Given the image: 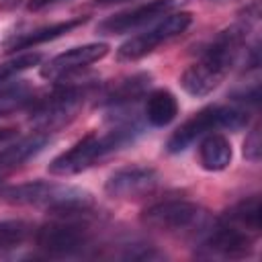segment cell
<instances>
[{"label":"cell","instance_id":"obj_21","mask_svg":"<svg viewBox=\"0 0 262 262\" xmlns=\"http://www.w3.org/2000/svg\"><path fill=\"white\" fill-rule=\"evenodd\" d=\"M41 59H43V55L37 53V51H33V53H20V55H16V57H12V59L0 63V86L6 84V82H10V80H12L14 76H18L20 72H25V70L37 66Z\"/></svg>","mask_w":262,"mask_h":262},{"label":"cell","instance_id":"obj_16","mask_svg":"<svg viewBox=\"0 0 262 262\" xmlns=\"http://www.w3.org/2000/svg\"><path fill=\"white\" fill-rule=\"evenodd\" d=\"M221 219L250 235H258L260 233V196L254 194L235 203L223 213Z\"/></svg>","mask_w":262,"mask_h":262},{"label":"cell","instance_id":"obj_25","mask_svg":"<svg viewBox=\"0 0 262 262\" xmlns=\"http://www.w3.org/2000/svg\"><path fill=\"white\" fill-rule=\"evenodd\" d=\"M8 135H12V133H10V129H4V131H0V139H4V137H8Z\"/></svg>","mask_w":262,"mask_h":262},{"label":"cell","instance_id":"obj_23","mask_svg":"<svg viewBox=\"0 0 262 262\" xmlns=\"http://www.w3.org/2000/svg\"><path fill=\"white\" fill-rule=\"evenodd\" d=\"M55 2H59V0H31L29 2V10H41V8H45L49 4H55Z\"/></svg>","mask_w":262,"mask_h":262},{"label":"cell","instance_id":"obj_14","mask_svg":"<svg viewBox=\"0 0 262 262\" xmlns=\"http://www.w3.org/2000/svg\"><path fill=\"white\" fill-rule=\"evenodd\" d=\"M233 151H231V143L225 135L211 131L207 135H203V141L199 145V162L201 168L207 172H221L231 164Z\"/></svg>","mask_w":262,"mask_h":262},{"label":"cell","instance_id":"obj_6","mask_svg":"<svg viewBox=\"0 0 262 262\" xmlns=\"http://www.w3.org/2000/svg\"><path fill=\"white\" fill-rule=\"evenodd\" d=\"M86 86H61L33 106L31 125L41 133H51L68 125L84 104Z\"/></svg>","mask_w":262,"mask_h":262},{"label":"cell","instance_id":"obj_18","mask_svg":"<svg viewBox=\"0 0 262 262\" xmlns=\"http://www.w3.org/2000/svg\"><path fill=\"white\" fill-rule=\"evenodd\" d=\"M47 143H49V135L37 131L33 135L8 145L6 149L0 151V168H16V166L25 164L33 156H37Z\"/></svg>","mask_w":262,"mask_h":262},{"label":"cell","instance_id":"obj_13","mask_svg":"<svg viewBox=\"0 0 262 262\" xmlns=\"http://www.w3.org/2000/svg\"><path fill=\"white\" fill-rule=\"evenodd\" d=\"M82 23H86V16H76V18H70V20H61V23H53V25H45V27H39L35 31H29V33H20L18 37H12L4 43V51H16V49H31L35 45H41V43H47L51 39H57L66 33H70L72 29L80 27Z\"/></svg>","mask_w":262,"mask_h":262},{"label":"cell","instance_id":"obj_19","mask_svg":"<svg viewBox=\"0 0 262 262\" xmlns=\"http://www.w3.org/2000/svg\"><path fill=\"white\" fill-rule=\"evenodd\" d=\"M31 102H33V86L27 80H16L0 88V117L20 111Z\"/></svg>","mask_w":262,"mask_h":262},{"label":"cell","instance_id":"obj_24","mask_svg":"<svg viewBox=\"0 0 262 262\" xmlns=\"http://www.w3.org/2000/svg\"><path fill=\"white\" fill-rule=\"evenodd\" d=\"M23 0H0V6L2 8H14V6H18Z\"/></svg>","mask_w":262,"mask_h":262},{"label":"cell","instance_id":"obj_2","mask_svg":"<svg viewBox=\"0 0 262 262\" xmlns=\"http://www.w3.org/2000/svg\"><path fill=\"white\" fill-rule=\"evenodd\" d=\"M0 203L39 207L53 215H88L94 207V196L80 186L33 180L0 188Z\"/></svg>","mask_w":262,"mask_h":262},{"label":"cell","instance_id":"obj_7","mask_svg":"<svg viewBox=\"0 0 262 262\" xmlns=\"http://www.w3.org/2000/svg\"><path fill=\"white\" fill-rule=\"evenodd\" d=\"M254 239L256 235H250L225 223L221 217L219 219L213 217L211 225L196 239V248H199L196 254L203 258H223V260L246 258L254 250Z\"/></svg>","mask_w":262,"mask_h":262},{"label":"cell","instance_id":"obj_26","mask_svg":"<svg viewBox=\"0 0 262 262\" xmlns=\"http://www.w3.org/2000/svg\"><path fill=\"white\" fill-rule=\"evenodd\" d=\"M209 2H215V4H223V2H231V0H209Z\"/></svg>","mask_w":262,"mask_h":262},{"label":"cell","instance_id":"obj_12","mask_svg":"<svg viewBox=\"0 0 262 262\" xmlns=\"http://www.w3.org/2000/svg\"><path fill=\"white\" fill-rule=\"evenodd\" d=\"M178 0H149L145 4H139L135 8H129L125 12L113 14L108 18H104L102 23H98L96 31L100 35H121V33H129L158 16L168 14Z\"/></svg>","mask_w":262,"mask_h":262},{"label":"cell","instance_id":"obj_15","mask_svg":"<svg viewBox=\"0 0 262 262\" xmlns=\"http://www.w3.org/2000/svg\"><path fill=\"white\" fill-rule=\"evenodd\" d=\"M151 82V74L147 72H139L133 76H127L119 82H115L102 96L100 104L102 106H121V104H131L137 98H141Z\"/></svg>","mask_w":262,"mask_h":262},{"label":"cell","instance_id":"obj_27","mask_svg":"<svg viewBox=\"0 0 262 262\" xmlns=\"http://www.w3.org/2000/svg\"><path fill=\"white\" fill-rule=\"evenodd\" d=\"M98 2H102V4H108V2H121V0H98Z\"/></svg>","mask_w":262,"mask_h":262},{"label":"cell","instance_id":"obj_1","mask_svg":"<svg viewBox=\"0 0 262 262\" xmlns=\"http://www.w3.org/2000/svg\"><path fill=\"white\" fill-rule=\"evenodd\" d=\"M139 133H141V125L137 123V117L133 113L131 115L125 113V117L113 115L111 117V129L106 133H100V135L88 133L86 137L76 141L70 149L55 156L51 160V164L47 166V170L53 176L80 174V172L88 170L90 166H94L96 162H100L102 158H106L108 154L131 143Z\"/></svg>","mask_w":262,"mask_h":262},{"label":"cell","instance_id":"obj_10","mask_svg":"<svg viewBox=\"0 0 262 262\" xmlns=\"http://www.w3.org/2000/svg\"><path fill=\"white\" fill-rule=\"evenodd\" d=\"M229 70H231V66L227 61H223V59H219V57H215V55L205 51L203 57L196 63L188 66L182 72L180 86L190 96L201 98V96L211 94L223 82V78L227 76Z\"/></svg>","mask_w":262,"mask_h":262},{"label":"cell","instance_id":"obj_5","mask_svg":"<svg viewBox=\"0 0 262 262\" xmlns=\"http://www.w3.org/2000/svg\"><path fill=\"white\" fill-rule=\"evenodd\" d=\"M57 219L41 225L35 233L37 248L49 256H74L90 244L86 215H55Z\"/></svg>","mask_w":262,"mask_h":262},{"label":"cell","instance_id":"obj_17","mask_svg":"<svg viewBox=\"0 0 262 262\" xmlns=\"http://www.w3.org/2000/svg\"><path fill=\"white\" fill-rule=\"evenodd\" d=\"M176 115H178V100L170 90L158 88V90H151L147 94L145 119H147L149 125L166 127L176 119Z\"/></svg>","mask_w":262,"mask_h":262},{"label":"cell","instance_id":"obj_4","mask_svg":"<svg viewBox=\"0 0 262 262\" xmlns=\"http://www.w3.org/2000/svg\"><path fill=\"white\" fill-rule=\"evenodd\" d=\"M250 121V115L244 106H235V104H213L207 106L203 111H199L194 117H190L188 121H184L166 141V149L170 154H178L184 151L192 141H196L199 137L217 131V129H229V131H237L242 127H246Z\"/></svg>","mask_w":262,"mask_h":262},{"label":"cell","instance_id":"obj_22","mask_svg":"<svg viewBox=\"0 0 262 262\" xmlns=\"http://www.w3.org/2000/svg\"><path fill=\"white\" fill-rule=\"evenodd\" d=\"M260 151H262V143H260V127H254V129L248 133L246 141H244V149H242V154H244L246 160H250V162H258V160H260Z\"/></svg>","mask_w":262,"mask_h":262},{"label":"cell","instance_id":"obj_9","mask_svg":"<svg viewBox=\"0 0 262 262\" xmlns=\"http://www.w3.org/2000/svg\"><path fill=\"white\" fill-rule=\"evenodd\" d=\"M160 182V176L154 168L147 166H127L115 170L106 182H104V192L111 199L119 201H135L141 196H147L156 190Z\"/></svg>","mask_w":262,"mask_h":262},{"label":"cell","instance_id":"obj_3","mask_svg":"<svg viewBox=\"0 0 262 262\" xmlns=\"http://www.w3.org/2000/svg\"><path fill=\"white\" fill-rule=\"evenodd\" d=\"M213 217L199 207L196 203L182 201V199H170L156 203L147 207L141 213V223L147 229L166 231V233H182L199 239L203 231L211 225Z\"/></svg>","mask_w":262,"mask_h":262},{"label":"cell","instance_id":"obj_20","mask_svg":"<svg viewBox=\"0 0 262 262\" xmlns=\"http://www.w3.org/2000/svg\"><path fill=\"white\" fill-rule=\"evenodd\" d=\"M33 235V225L23 219L0 221V252L23 246Z\"/></svg>","mask_w":262,"mask_h":262},{"label":"cell","instance_id":"obj_8","mask_svg":"<svg viewBox=\"0 0 262 262\" xmlns=\"http://www.w3.org/2000/svg\"><path fill=\"white\" fill-rule=\"evenodd\" d=\"M190 23H192V14L186 12V10L166 14V18L160 20L149 31H143V33L127 39L117 49V59L119 61H135V59H141L147 53H151L158 45H162V43L170 41L172 37L184 33L190 27Z\"/></svg>","mask_w":262,"mask_h":262},{"label":"cell","instance_id":"obj_11","mask_svg":"<svg viewBox=\"0 0 262 262\" xmlns=\"http://www.w3.org/2000/svg\"><path fill=\"white\" fill-rule=\"evenodd\" d=\"M108 45L106 43H86L80 47H72L55 57H51L45 66H41V78L45 80H63L72 74L84 70L86 66L100 61L106 57Z\"/></svg>","mask_w":262,"mask_h":262}]
</instances>
